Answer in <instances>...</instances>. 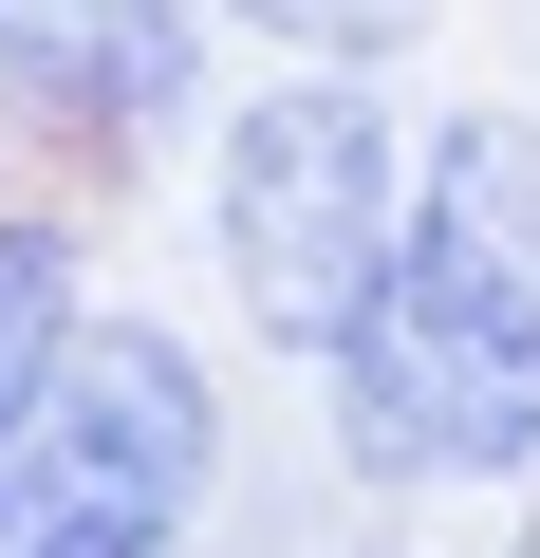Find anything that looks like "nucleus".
<instances>
[{
  "mask_svg": "<svg viewBox=\"0 0 540 558\" xmlns=\"http://www.w3.org/2000/svg\"><path fill=\"white\" fill-rule=\"evenodd\" d=\"M410 205H429V131L392 112V75H261V94H224V131H205L224 317H242L261 354H299V373L392 299Z\"/></svg>",
  "mask_w": 540,
  "mask_h": 558,
  "instance_id": "obj_2",
  "label": "nucleus"
},
{
  "mask_svg": "<svg viewBox=\"0 0 540 558\" xmlns=\"http://www.w3.org/2000/svg\"><path fill=\"white\" fill-rule=\"evenodd\" d=\"M242 465V410L205 373L187 317H94V354L57 373V410L0 447L20 484V558H205Z\"/></svg>",
  "mask_w": 540,
  "mask_h": 558,
  "instance_id": "obj_3",
  "label": "nucleus"
},
{
  "mask_svg": "<svg viewBox=\"0 0 540 558\" xmlns=\"http://www.w3.org/2000/svg\"><path fill=\"white\" fill-rule=\"evenodd\" d=\"M447 0H224V38H261L280 75H392Z\"/></svg>",
  "mask_w": 540,
  "mask_h": 558,
  "instance_id": "obj_6",
  "label": "nucleus"
},
{
  "mask_svg": "<svg viewBox=\"0 0 540 558\" xmlns=\"http://www.w3.org/2000/svg\"><path fill=\"white\" fill-rule=\"evenodd\" d=\"M0 558H20V484H0Z\"/></svg>",
  "mask_w": 540,
  "mask_h": 558,
  "instance_id": "obj_7",
  "label": "nucleus"
},
{
  "mask_svg": "<svg viewBox=\"0 0 540 558\" xmlns=\"http://www.w3.org/2000/svg\"><path fill=\"white\" fill-rule=\"evenodd\" d=\"M317 465L355 502L540 484V112H429L410 260L317 354Z\"/></svg>",
  "mask_w": 540,
  "mask_h": 558,
  "instance_id": "obj_1",
  "label": "nucleus"
},
{
  "mask_svg": "<svg viewBox=\"0 0 540 558\" xmlns=\"http://www.w3.org/2000/svg\"><path fill=\"white\" fill-rule=\"evenodd\" d=\"M94 317H112V299H94V223H75L57 186L0 205V447L57 410V373L94 354Z\"/></svg>",
  "mask_w": 540,
  "mask_h": 558,
  "instance_id": "obj_5",
  "label": "nucleus"
},
{
  "mask_svg": "<svg viewBox=\"0 0 540 558\" xmlns=\"http://www.w3.org/2000/svg\"><path fill=\"white\" fill-rule=\"evenodd\" d=\"M205 38H224V0H0V112H20L57 168H149L205 112Z\"/></svg>",
  "mask_w": 540,
  "mask_h": 558,
  "instance_id": "obj_4",
  "label": "nucleus"
},
{
  "mask_svg": "<svg viewBox=\"0 0 540 558\" xmlns=\"http://www.w3.org/2000/svg\"><path fill=\"white\" fill-rule=\"evenodd\" d=\"M0 131H20V112H0Z\"/></svg>",
  "mask_w": 540,
  "mask_h": 558,
  "instance_id": "obj_8",
  "label": "nucleus"
}]
</instances>
